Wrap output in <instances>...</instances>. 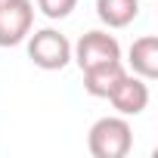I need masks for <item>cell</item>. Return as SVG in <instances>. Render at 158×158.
<instances>
[{"label": "cell", "mask_w": 158, "mask_h": 158, "mask_svg": "<svg viewBox=\"0 0 158 158\" xmlns=\"http://www.w3.org/2000/svg\"><path fill=\"white\" fill-rule=\"evenodd\" d=\"M87 149L93 158H124L133 149V127L124 115H106L93 121L87 133Z\"/></svg>", "instance_id": "1"}, {"label": "cell", "mask_w": 158, "mask_h": 158, "mask_svg": "<svg viewBox=\"0 0 158 158\" xmlns=\"http://www.w3.org/2000/svg\"><path fill=\"white\" fill-rule=\"evenodd\" d=\"M25 40H28V59L44 71H62L71 62V44L56 28H40Z\"/></svg>", "instance_id": "2"}, {"label": "cell", "mask_w": 158, "mask_h": 158, "mask_svg": "<svg viewBox=\"0 0 158 158\" xmlns=\"http://www.w3.org/2000/svg\"><path fill=\"white\" fill-rule=\"evenodd\" d=\"M71 59L77 62L81 71H87L93 65H106V62L121 59V44L109 31H87V34H81V40L71 47Z\"/></svg>", "instance_id": "3"}, {"label": "cell", "mask_w": 158, "mask_h": 158, "mask_svg": "<svg viewBox=\"0 0 158 158\" xmlns=\"http://www.w3.org/2000/svg\"><path fill=\"white\" fill-rule=\"evenodd\" d=\"M34 28L31 0H0V47H19Z\"/></svg>", "instance_id": "4"}, {"label": "cell", "mask_w": 158, "mask_h": 158, "mask_svg": "<svg viewBox=\"0 0 158 158\" xmlns=\"http://www.w3.org/2000/svg\"><path fill=\"white\" fill-rule=\"evenodd\" d=\"M109 102L118 109V115L124 118H133V115H143L146 106H149V81H143L139 74H124L121 84L112 90Z\"/></svg>", "instance_id": "5"}, {"label": "cell", "mask_w": 158, "mask_h": 158, "mask_svg": "<svg viewBox=\"0 0 158 158\" xmlns=\"http://www.w3.org/2000/svg\"><path fill=\"white\" fill-rule=\"evenodd\" d=\"M124 74H127V68L121 65V59L106 62V65H93V68L84 71V90L90 96H96V99H109Z\"/></svg>", "instance_id": "6"}, {"label": "cell", "mask_w": 158, "mask_h": 158, "mask_svg": "<svg viewBox=\"0 0 158 158\" xmlns=\"http://www.w3.org/2000/svg\"><path fill=\"white\" fill-rule=\"evenodd\" d=\"M130 68L133 74H139L143 81H155L158 77V37L155 34H143L130 44Z\"/></svg>", "instance_id": "7"}, {"label": "cell", "mask_w": 158, "mask_h": 158, "mask_svg": "<svg viewBox=\"0 0 158 158\" xmlns=\"http://www.w3.org/2000/svg\"><path fill=\"white\" fill-rule=\"evenodd\" d=\"M96 16L106 28H127L139 16V0H96Z\"/></svg>", "instance_id": "8"}, {"label": "cell", "mask_w": 158, "mask_h": 158, "mask_svg": "<svg viewBox=\"0 0 158 158\" xmlns=\"http://www.w3.org/2000/svg\"><path fill=\"white\" fill-rule=\"evenodd\" d=\"M74 6H77V0H37V10H40L47 19H53V22L68 19Z\"/></svg>", "instance_id": "9"}]
</instances>
